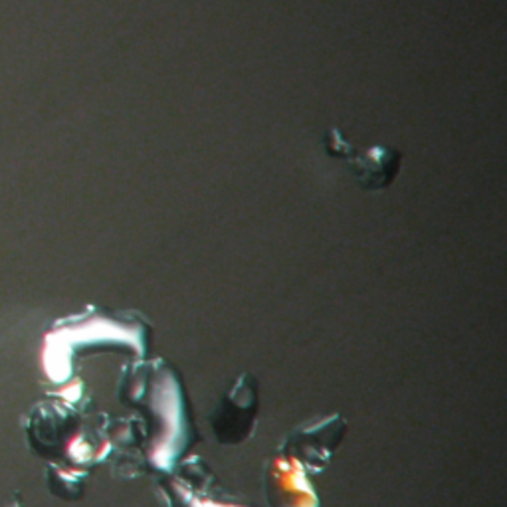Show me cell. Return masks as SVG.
Here are the masks:
<instances>
[]
</instances>
